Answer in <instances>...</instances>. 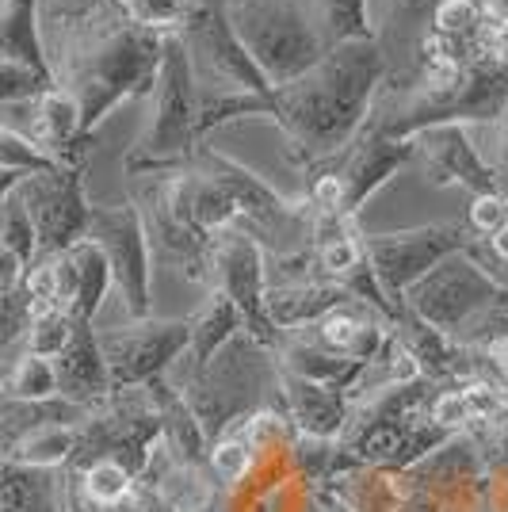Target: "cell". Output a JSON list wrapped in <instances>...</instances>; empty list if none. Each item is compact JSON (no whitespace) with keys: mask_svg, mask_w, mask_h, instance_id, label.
<instances>
[{"mask_svg":"<svg viewBox=\"0 0 508 512\" xmlns=\"http://www.w3.org/2000/svg\"><path fill=\"white\" fill-rule=\"evenodd\" d=\"M85 425V421H81ZM81 425H43L35 432L20 436L12 448L4 451L0 459H12V463H27V467H65L77 451L81 440Z\"/></svg>","mask_w":508,"mask_h":512,"instance_id":"cb8c5ba5","label":"cell"},{"mask_svg":"<svg viewBox=\"0 0 508 512\" xmlns=\"http://www.w3.org/2000/svg\"><path fill=\"white\" fill-rule=\"evenodd\" d=\"M298 4L306 8L325 50L352 43V39H375L371 35V0H298Z\"/></svg>","mask_w":508,"mask_h":512,"instance_id":"7402d4cb","label":"cell"},{"mask_svg":"<svg viewBox=\"0 0 508 512\" xmlns=\"http://www.w3.org/2000/svg\"><path fill=\"white\" fill-rule=\"evenodd\" d=\"M382 88V54L375 39L329 46L291 85L272 88V115L287 150L329 157L344 150L371 119Z\"/></svg>","mask_w":508,"mask_h":512,"instance_id":"7a4b0ae2","label":"cell"},{"mask_svg":"<svg viewBox=\"0 0 508 512\" xmlns=\"http://www.w3.org/2000/svg\"><path fill=\"white\" fill-rule=\"evenodd\" d=\"M119 16L153 35H180L195 0H107Z\"/></svg>","mask_w":508,"mask_h":512,"instance_id":"484cf974","label":"cell"},{"mask_svg":"<svg viewBox=\"0 0 508 512\" xmlns=\"http://www.w3.org/2000/svg\"><path fill=\"white\" fill-rule=\"evenodd\" d=\"M0 180H12V172H0Z\"/></svg>","mask_w":508,"mask_h":512,"instance_id":"74e56055","label":"cell"},{"mask_svg":"<svg viewBox=\"0 0 508 512\" xmlns=\"http://www.w3.org/2000/svg\"><path fill=\"white\" fill-rule=\"evenodd\" d=\"M180 43L188 46L191 77L199 92H253V96L272 92L264 73L245 54V46L237 43L226 16V0H195L180 31Z\"/></svg>","mask_w":508,"mask_h":512,"instance_id":"52a82bcc","label":"cell"},{"mask_svg":"<svg viewBox=\"0 0 508 512\" xmlns=\"http://www.w3.org/2000/svg\"><path fill=\"white\" fill-rule=\"evenodd\" d=\"M85 237L107 256L111 287L127 306V318H149V241L138 207H92Z\"/></svg>","mask_w":508,"mask_h":512,"instance_id":"7c38bea8","label":"cell"},{"mask_svg":"<svg viewBox=\"0 0 508 512\" xmlns=\"http://www.w3.org/2000/svg\"><path fill=\"white\" fill-rule=\"evenodd\" d=\"M191 165H199L226 188V195L237 207V230L253 237L264 249V256H291L310 245V230H314L310 211L295 199H283L264 176H256L241 161H233L218 150H207V146L195 150Z\"/></svg>","mask_w":508,"mask_h":512,"instance_id":"5b68a950","label":"cell"},{"mask_svg":"<svg viewBox=\"0 0 508 512\" xmlns=\"http://www.w3.org/2000/svg\"><path fill=\"white\" fill-rule=\"evenodd\" d=\"M54 371H58V394L77 406L92 409L111 394V375H107L104 352L96 341V321L77 318L65 348L54 356Z\"/></svg>","mask_w":508,"mask_h":512,"instance_id":"2e32d148","label":"cell"},{"mask_svg":"<svg viewBox=\"0 0 508 512\" xmlns=\"http://www.w3.org/2000/svg\"><path fill=\"white\" fill-rule=\"evenodd\" d=\"M58 394V371L54 360L35 356V352H20L8 363V375L0 386V398H16V402H43Z\"/></svg>","mask_w":508,"mask_h":512,"instance_id":"d4e9b609","label":"cell"},{"mask_svg":"<svg viewBox=\"0 0 508 512\" xmlns=\"http://www.w3.org/2000/svg\"><path fill=\"white\" fill-rule=\"evenodd\" d=\"M104 0H50V27H65V23L85 20L88 12H96Z\"/></svg>","mask_w":508,"mask_h":512,"instance_id":"d6a6232c","label":"cell"},{"mask_svg":"<svg viewBox=\"0 0 508 512\" xmlns=\"http://www.w3.org/2000/svg\"><path fill=\"white\" fill-rule=\"evenodd\" d=\"M96 341L104 352L111 390H127V386H146L149 379H161V371L188 352L191 325L130 318L127 325H115V329H96Z\"/></svg>","mask_w":508,"mask_h":512,"instance_id":"8fae6325","label":"cell"},{"mask_svg":"<svg viewBox=\"0 0 508 512\" xmlns=\"http://www.w3.org/2000/svg\"><path fill=\"white\" fill-rule=\"evenodd\" d=\"M505 291H508L505 283H497L463 249V253L444 256L428 276L417 279L402 299H398V306H405L409 314H417L432 329H440L444 337H451V341L459 344L470 333V325L482 318Z\"/></svg>","mask_w":508,"mask_h":512,"instance_id":"8992f818","label":"cell"},{"mask_svg":"<svg viewBox=\"0 0 508 512\" xmlns=\"http://www.w3.org/2000/svg\"><path fill=\"white\" fill-rule=\"evenodd\" d=\"M73 256V268H77V302H73V318L96 321L100 306H104L107 291H111V268H107V256L100 253L96 241L81 237L77 245H69Z\"/></svg>","mask_w":508,"mask_h":512,"instance_id":"603a6c76","label":"cell"},{"mask_svg":"<svg viewBox=\"0 0 508 512\" xmlns=\"http://www.w3.org/2000/svg\"><path fill=\"white\" fill-rule=\"evenodd\" d=\"M73 325H77V318L65 314V310H35L31 321H27V333H23L20 352H35V356L54 360V356L65 348V341H69Z\"/></svg>","mask_w":508,"mask_h":512,"instance_id":"83f0119b","label":"cell"},{"mask_svg":"<svg viewBox=\"0 0 508 512\" xmlns=\"http://www.w3.org/2000/svg\"><path fill=\"white\" fill-rule=\"evenodd\" d=\"M16 180H20V176H12V180H0V199L12 192V184H16Z\"/></svg>","mask_w":508,"mask_h":512,"instance_id":"d590c367","label":"cell"},{"mask_svg":"<svg viewBox=\"0 0 508 512\" xmlns=\"http://www.w3.org/2000/svg\"><path fill=\"white\" fill-rule=\"evenodd\" d=\"M39 4L43 0H0V58H16L54 81L43 43V23H39Z\"/></svg>","mask_w":508,"mask_h":512,"instance_id":"ffe728a7","label":"cell"},{"mask_svg":"<svg viewBox=\"0 0 508 512\" xmlns=\"http://www.w3.org/2000/svg\"><path fill=\"white\" fill-rule=\"evenodd\" d=\"M360 241L386 299L398 306L405 291L421 276H428L444 256L470 249L474 234L466 230V222H428V226H409L394 234H360Z\"/></svg>","mask_w":508,"mask_h":512,"instance_id":"ba28073f","label":"cell"},{"mask_svg":"<svg viewBox=\"0 0 508 512\" xmlns=\"http://www.w3.org/2000/svg\"><path fill=\"white\" fill-rule=\"evenodd\" d=\"M153 115L146 134L130 146L123 169L127 176L146 172H180L191 165L199 150V130H195V77H191L188 46L180 35L165 39L157 81H153Z\"/></svg>","mask_w":508,"mask_h":512,"instance_id":"3957f363","label":"cell"},{"mask_svg":"<svg viewBox=\"0 0 508 512\" xmlns=\"http://www.w3.org/2000/svg\"><path fill=\"white\" fill-rule=\"evenodd\" d=\"M27 321H31V299H27V291H23V287L0 291V356H4L8 348L23 344Z\"/></svg>","mask_w":508,"mask_h":512,"instance_id":"1f68e13d","label":"cell"},{"mask_svg":"<svg viewBox=\"0 0 508 512\" xmlns=\"http://www.w3.org/2000/svg\"><path fill=\"white\" fill-rule=\"evenodd\" d=\"M58 165L54 157H46L31 138H23L16 127H8L0 119V172H12V176H27V172H39Z\"/></svg>","mask_w":508,"mask_h":512,"instance_id":"f1b7e54d","label":"cell"},{"mask_svg":"<svg viewBox=\"0 0 508 512\" xmlns=\"http://www.w3.org/2000/svg\"><path fill=\"white\" fill-rule=\"evenodd\" d=\"M226 16L237 43L272 88L291 85L325 54V43L298 0H226Z\"/></svg>","mask_w":508,"mask_h":512,"instance_id":"277c9868","label":"cell"},{"mask_svg":"<svg viewBox=\"0 0 508 512\" xmlns=\"http://www.w3.org/2000/svg\"><path fill=\"white\" fill-rule=\"evenodd\" d=\"M0 512H62V467L0 459Z\"/></svg>","mask_w":508,"mask_h":512,"instance_id":"d6986e66","label":"cell"},{"mask_svg":"<svg viewBox=\"0 0 508 512\" xmlns=\"http://www.w3.org/2000/svg\"><path fill=\"white\" fill-rule=\"evenodd\" d=\"M211 283L237 306V314L245 321V333L260 341L272 356H276V344L283 341L272 318H268V256L256 245L245 230H222L211 237Z\"/></svg>","mask_w":508,"mask_h":512,"instance_id":"30bf717a","label":"cell"},{"mask_svg":"<svg viewBox=\"0 0 508 512\" xmlns=\"http://www.w3.org/2000/svg\"><path fill=\"white\" fill-rule=\"evenodd\" d=\"M4 375H8V360L0 356V386H4Z\"/></svg>","mask_w":508,"mask_h":512,"instance_id":"8d00e7d4","label":"cell"},{"mask_svg":"<svg viewBox=\"0 0 508 512\" xmlns=\"http://www.w3.org/2000/svg\"><path fill=\"white\" fill-rule=\"evenodd\" d=\"M501 226H508V192H486L470 195V211H466V230L474 241H486Z\"/></svg>","mask_w":508,"mask_h":512,"instance_id":"4dcf8cb0","label":"cell"},{"mask_svg":"<svg viewBox=\"0 0 508 512\" xmlns=\"http://www.w3.org/2000/svg\"><path fill=\"white\" fill-rule=\"evenodd\" d=\"M497 123H501V146H505V161H508V111L497 119Z\"/></svg>","mask_w":508,"mask_h":512,"instance_id":"e575fe53","label":"cell"},{"mask_svg":"<svg viewBox=\"0 0 508 512\" xmlns=\"http://www.w3.org/2000/svg\"><path fill=\"white\" fill-rule=\"evenodd\" d=\"M134 184V207L142 214L149 249H157L161 260H172L180 272L195 283L211 279V241L191 234L188 226L172 214L169 195H165V172H146V176H130Z\"/></svg>","mask_w":508,"mask_h":512,"instance_id":"5bb4252c","label":"cell"},{"mask_svg":"<svg viewBox=\"0 0 508 512\" xmlns=\"http://www.w3.org/2000/svg\"><path fill=\"white\" fill-rule=\"evenodd\" d=\"M54 85L46 73L31 69V65L16 62V58H0V107L23 104V100H35L39 92Z\"/></svg>","mask_w":508,"mask_h":512,"instance_id":"f546056e","label":"cell"},{"mask_svg":"<svg viewBox=\"0 0 508 512\" xmlns=\"http://www.w3.org/2000/svg\"><path fill=\"white\" fill-rule=\"evenodd\" d=\"M279 386H283L287 409H291L295 425L302 428V436H325V440H333L340 428L348 425V409H352L348 390L310 383V379H298L291 371H279Z\"/></svg>","mask_w":508,"mask_h":512,"instance_id":"ac0fdd59","label":"cell"},{"mask_svg":"<svg viewBox=\"0 0 508 512\" xmlns=\"http://www.w3.org/2000/svg\"><path fill=\"white\" fill-rule=\"evenodd\" d=\"M188 325H191V341H188V352H184V356H191V367H203L222 344H230L233 337L245 329V321H241V314H237V306H233L218 287L207 295V302L199 306V314H195Z\"/></svg>","mask_w":508,"mask_h":512,"instance_id":"44dd1931","label":"cell"},{"mask_svg":"<svg viewBox=\"0 0 508 512\" xmlns=\"http://www.w3.org/2000/svg\"><path fill=\"white\" fill-rule=\"evenodd\" d=\"M58 35L46 50L54 85L65 88L81 107L85 138L104 123L119 104L146 96L157 81V65L169 35H153L127 23L111 4H100L85 20L50 27Z\"/></svg>","mask_w":508,"mask_h":512,"instance_id":"6da1fadb","label":"cell"},{"mask_svg":"<svg viewBox=\"0 0 508 512\" xmlns=\"http://www.w3.org/2000/svg\"><path fill=\"white\" fill-rule=\"evenodd\" d=\"M16 195L31 214V226L39 237V256L62 253L88 234L92 203L85 195V161L27 172L16 180Z\"/></svg>","mask_w":508,"mask_h":512,"instance_id":"9c48e42d","label":"cell"},{"mask_svg":"<svg viewBox=\"0 0 508 512\" xmlns=\"http://www.w3.org/2000/svg\"><path fill=\"white\" fill-rule=\"evenodd\" d=\"M23 276H27V264H23L16 253L0 249V291H16V287H23Z\"/></svg>","mask_w":508,"mask_h":512,"instance_id":"836d02e7","label":"cell"},{"mask_svg":"<svg viewBox=\"0 0 508 512\" xmlns=\"http://www.w3.org/2000/svg\"><path fill=\"white\" fill-rule=\"evenodd\" d=\"M409 161H413V146L405 138H390L386 130H379L367 119V127L344 150L325 157V165L337 172L340 180V214L356 222L363 203L379 192L394 172H402Z\"/></svg>","mask_w":508,"mask_h":512,"instance_id":"4fadbf2b","label":"cell"},{"mask_svg":"<svg viewBox=\"0 0 508 512\" xmlns=\"http://www.w3.org/2000/svg\"><path fill=\"white\" fill-rule=\"evenodd\" d=\"M0 249L16 253L27 268L39 256V237H35V226H31V214L23 207V199L16 195V184L0 199Z\"/></svg>","mask_w":508,"mask_h":512,"instance_id":"4316f807","label":"cell"},{"mask_svg":"<svg viewBox=\"0 0 508 512\" xmlns=\"http://www.w3.org/2000/svg\"><path fill=\"white\" fill-rule=\"evenodd\" d=\"M344 302H352V295L329 283V279H291V283H268V295H264V306H268V318L279 333H295V329H306L318 318H325L329 310H337Z\"/></svg>","mask_w":508,"mask_h":512,"instance_id":"e0dca14e","label":"cell"},{"mask_svg":"<svg viewBox=\"0 0 508 512\" xmlns=\"http://www.w3.org/2000/svg\"><path fill=\"white\" fill-rule=\"evenodd\" d=\"M413 146V157L424 161V172L432 176V184L440 188H466L470 195L505 192L497 169L478 153L470 127L459 123H440V127H424L405 138Z\"/></svg>","mask_w":508,"mask_h":512,"instance_id":"9a60e30c","label":"cell"}]
</instances>
